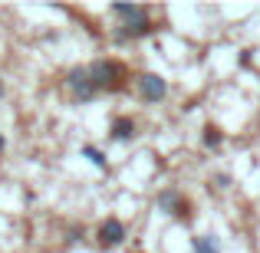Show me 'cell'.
<instances>
[{"mask_svg": "<svg viewBox=\"0 0 260 253\" xmlns=\"http://www.w3.org/2000/svg\"><path fill=\"white\" fill-rule=\"evenodd\" d=\"M89 69V79L95 83L99 92H122L128 86V66L119 63V59H95V63L86 66Z\"/></svg>", "mask_w": 260, "mask_h": 253, "instance_id": "cell-1", "label": "cell"}, {"mask_svg": "<svg viewBox=\"0 0 260 253\" xmlns=\"http://www.w3.org/2000/svg\"><path fill=\"white\" fill-rule=\"evenodd\" d=\"M155 204H158V210H165L172 221L184 224V227L194 224V204H191V197H184L178 188H161L158 197H155Z\"/></svg>", "mask_w": 260, "mask_h": 253, "instance_id": "cell-2", "label": "cell"}, {"mask_svg": "<svg viewBox=\"0 0 260 253\" xmlns=\"http://www.w3.org/2000/svg\"><path fill=\"white\" fill-rule=\"evenodd\" d=\"M135 92H139L142 102L158 105V102L168 95V79L158 76V73H139V76H135Z\"/></svg>", "mask_w": 260, "mask_h": 253, "instance_id": "cell-3", "label": "cell"}, {"mask_svg": "<svg viewBox=\"0 0 260 253\" xmlns=\"http://www.w3.org/2000/svg\"><path fill=\"white\" fill-rule=\"evenodd\" d=\"M66 89H70V95L79 102V105H89V102L99 95V89H95L92 79H89V69H86V66H76V69L66 73Z\"/></svg>", "mask_w": 260, "mask_h": 253, "instance_id": "cell-4", "label": "cell"}, {"mask_svg": "<svg viewBox=\"0 0 260 253\" xmlns=\"http://www.w3.org/2000/svg\"><path fill=\"white\" fill-rule=\"evenodd\" d=\"M125 237H128V227L119 221V217H106V221L95 227V243H99L102 250L122 247V243H125Z\"/></svg>", "mask_w": 260, "mask_h": 253, "instance_id": "cell-5", "label": "cell"}, {"mask_svg": "<svg viewBox=\"0 0 260 253\" xmlns=\"http://www.w3.org/2000/svg\"><path fill=\"white\" fill-rule=\"evenodd\" d=\"M158 30V23H155L152 17H142V20H132V23H119L115 26V40H142L148 37V33Z\"/></svg>", "mask_w": 260, "mask_h": 253, "instance_id": "cell-6", "label": "cell"}, {"mask_svg": "<svg viewBox=\"0 0 260 253\" xmlns=\"http://www.w3.org/2000/svg\"><path fill=\"white\" fill-rule=\"evenodd\" d=\"M139 135V125H135L132 115H115L112 125H109V138L112 141H132Z\"/></svg>", "mask_w": 260, "mask_h": 253, "instance_id": "cell-7", "label": "cell"}, {"mask_svg": "<svg viewBox=\"0 0 260 253\" xmlns=\"http://www.w3.org/2000/svg\"><path fill=\"white\" fill-rule=\"evenodd\" d=\"M109 13H112V17H119L122 23H132V20L148 17V7L145 4H112V7H109Z\"/></svg>", "mask_w": 260, "mask_h": 253, "instance_id": "cell-8", "label": "cell"}, {"mask_svg": "<svg viewBox=\"0 0 260 253\" xmlns=\"http://www.w3.org/2000/svg\"><path fill=\"white\" fill-rule=\"evenodd\" d=\"M191 250H194V253H221V237L194 234V237H191Z\"/></svg>", "mask_w": 260, "mask_h": 253, "instance_id": "cell-9", "label": "cell"}, {"mask_svg": "<svg viewBox=\"0 0 260 253\" xmlns=\"http://www.w3.org/2000/svg\"><path fill=\"white\" fill-rule=\"evenodd\" d=\"M201 145L208 148V152H217V148L224 145V132H221L217 125H211V122H208V125L201 128Z\"/></svg>", "mask_w": 260, "mask_h": 253, "instance_id": "cell-10", "label": "cell"}, {"mask_svg": "<svg viewBox=\"0 0 260 253\" xmlns=\"http://www.w3.org/2000/svg\"><path fill=\"white\" fill-rule=\"evenodd\" d=\"M83 158H89L99 171H109V161H106V155H102V148H95V145H83Z\"/></svg>", "mask_w": 260, "mask_h": 253, "instance_id": "cell-11", "label": "cell"}, {"mask_svg": "<svg viewBox=\"0 0 260 253\" xmlns=\"http://www.w3.org/2000/svg\"><path fill=\"white\" fill-rule=\"evenodd\" d=\"M214 181H217V188H231V174H224V171L214 174Z\"/></svg>", "mask_w": 260, "mask_h": 253, "instance_id": "cell-12", "label": "cell"}, {"mask_svg": "<svg viewBox=\"0 0 260 253\" xmlns=\"http://www.w3.org/2000/svg\"><path fill=\"white\" fill-rule=\"evenodd\" d=\"M4 148H7V138H4V135H0V152H4Z\"/></svg>", "mask_w": 260, "mask_h": 253, "instance_id": "cell-13", "label": "cell"}, {"mask_svg": "<svg viewBox=\"0 0 260 253\" xmlns=\"http://www.w3.org/2000/svg\"><path fill=\"white\" fill-rule=\"evenodd\" d=\"M4 92H7V89H4V83H0V95H4Z\"/></svg>", "mask_w": 260, "mask_h": 253, "instance_id": "cell-14", "label": "cell"}]
</instances>
